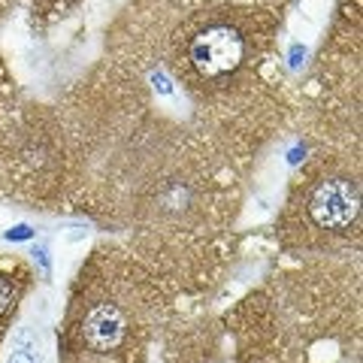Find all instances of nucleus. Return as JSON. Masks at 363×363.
I'll use <instances>...</instances> for the list:
<instances>
[{
    "label": "nucleus",
    "instance_id": "nucleus-1",
    "mask_svg": "<svg viewBox=\"0 0 363 363\" xmlns=\"http://www.w3.org/2000/svg\"><path fill=\"white\" fill-rule=\"evenodd\" d=\"M152 272L116 245H100L79 269L67 309V339L88 354L121 357L143 342L157 318Z\"/></svg>",
    "mask_w": 363,
    "mask_h": 363
},
{
    "label": "nucleus",
    "instance_id": "nucleus-2",
    "mask_svg": "<svg viewBox=\"0 0 363 363\" xmlns=\"http://www.w3.org/2000/svg\"><path fill=\"white\" fill-rule=\"evenodd\" d=\"M288 252L327 255L360 240V167L357 155H318L288 191L279 218Z\"/></svg>",
    "mask_w": 363,
    "mask_h": 363
},
{
    "label": "nucleus",
    "instance_id": "nucleus-3",
    "mask_svg": "<svg viewBox=\"0 0 363 363\" xmlns=\"http://www.w3.org/2000/svg\"><path fill=\"white\" fill-rule=\"evenodd\" d=\"M28 288L30 269L21 260H0V339L6 336V327L13 324V315L25 300Z\"/></svg>",
    "mask_w": 363,
    "mask_h": 363
},
{
    "label": "nucleus",
    "instance_id": "nucleus-4",
    "mask_svg": "<svg viewBox=\"0 0 363 363\" xmlns=\"http://www.w3.org/2000/svg\"><path fill=\"white\" fill-rule=\"evenodd\" d=\"M82 0H25L28 16L33 21V28H49L55 21H61L64 16H70Z\"/></svg>",
    "mask_w": 363,
    "mask_h": 363
},
{
    "label": "nucleus",
    "instance_id": "nucleus-5",
    "mask_svg": "<svg viewBox=\"0 0 363 363\" xmlns=\"http://www.w3.org/2000/svg\"><path fill=\"white\" fill-rule=\"evenodd\" d=\"M6 363H40V339L33 330L21 327L13 333V351L6 354Z\"/></svg>",
    "mask_w": 363,
    "mask_h": 363
},
{
    "label": "nucleus",
    "instance_id": "nucleus-6",
    "mask_svg": "<svg viewBox=\"0 0 363 363\" xmlns=\"http://www.w3.org/2000/svg\"><path fill=\"white\" fill-rule=\"evenodd\" d=\"M179 9H197V6H215V4H255V6H272L285 9L291 0H173Z\"/></svg>",
    "mask_w": 363,
    "mask_h": 363
},
{
    "label": "nucleus",
    "instance_id": "nucleus-7",
    "mask_svg": "<svg viewBox=\"0 0 363 363\" xmlns=\"http://www.w3.org/2000/svg\"><path fill=\"white\" fill-rule=\"evenodd\" d=\"M13 79H9V73H6V67H4V61H0V94H13Z\"/></svg>",
    "mask_w": 363,
    "mask_h": 363
}]
</instances>
